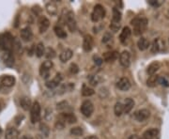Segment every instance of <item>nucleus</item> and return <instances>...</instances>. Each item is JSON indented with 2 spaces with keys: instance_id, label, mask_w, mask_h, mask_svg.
Wrapping results in <instances>:
<instances>
[{
  "instance_id": "nucleus-8",
  "label": "nucleus",
  "mask_w": 169,
  "mask_h": 139,
  "mask_svg": "<svg viewBox=\"0 0 169 139\" xmlns=\"http://www.w3.org/2000/svg\"><path fill=\"white\" fill-rule=\"evenodd\" d=\"M150 116V112L147 109H140L134 113V119L139 122L146 121Z\"/></svg>"
},
{
  "instance_id": "nucleus-40",
  "label": "nucleus",
  "mask_w": 169,
  "mask_h": 139,
  "mask_svg": "<svg viewBox=\"0 0 169 139\" xmlns=\"http://www.w3.org/2000/svg\"><path fill=\"white\" fill-rule=\"evenodd\" d=\"M159 84L164 85V87H168V85H169V82H168V80L165 77L160 76L159 77Z\"/></svg>"
},
{
  "instance_id": "nucleus-31",
  "label": "nucleus",
  "mask_w": 169,
  "mask_h": 139,
  "mask_svg": "<svg viewBox=\"0 0 169 139\" xmlns=\"http://www.w3.org/2000/svg\"><path fill=\"white\" fill-rule=\"evenodd\" d=\"M114 112L115 115L117 117H120L122 114L124 113V105L121 102H117L116 104H115L114 107Z\"/></svg>"
},
{
  "instance_id": "nucleus-21",
  "label": "nucleus",
  "mask_w": 169,
  "mask_h": 139,
  "mask_svg": "<svg viewBox=\"0 0 169 139\" xmlns=\"http://www.w3.org/2000/svg\"><path fill=\"white\" fill-rule=\"evenodd\" d=\"M161 67H162V64L161 62L159 61H153L152 63H150L149 67H147V73L149 75H154L158 71H159L161 69Z\"/></svg>"
},
{
  "instance_id": "nucleus-20",
  "label": "nucleus",
  "mask_w": 169,
  "mask_h": 139,
  "mask_svg": "<svg viewBox=\"0 0 169 139\" xmlns=\"http://www.w3.org/2000/svg\"><path fill=\"white\" fill-rule=\"evenodd\" d=\"M131 35H132V30H131L130 27L125 26V27L122 28V31H121V33L119 35V41H120L121 43H126L127 41L130 39Z\"/></svg>"
},
{
  "instance_id": "nucleus-4",
  "label": "nucleus",
  "mask_w": 169,
  "mask_h": 139,
  "mask_svg": "<svg viewBox=\"0 0 169 139\" xmlns=\"http://www.w3.org/2000/svg\"><path fill=\"white\" fill-rule=\"evenodd\" d=\"M30 119L33 124L41 120V105L38 102H35L32 104V107L30 109Z\"/></svg>"
},
{
  "instance_id": "nucleus-29",
  "label": "nucleus",
  "mask_w": 169,
  "mask_h": 139,
  "mask_svg": "<svg viewBox=\"0 0 169 139\" xmlns=\"http://www.w3.org/2000/svg\"><path fill=\"white\" fill-rule=\"evenodd\" d=\"M159 75H151V76H149V78L147 79V87H156V85L159 84Z\"/></svg>"
},
{
  "instance_id": "nucleus-22",
  "label": "nucleus",
  "mask_w": 169,
  "mask_h": 139,
  "mask_svg": "<svg viewBox=\"0 0 169 139\" xmlns=\"http://www.w3.org/2000/svg\"><path fill=\"white\" fill-rule=\"evenodd\" d=\"M5 139H19V132L13 127L9 128L6 131Z\"/></svg>"
},
{
  "instance_id": "nucleus-11",
  "label": "nucleus",
  "mask_w": 169,
  "mask_h": 139,
  "mask_svg": "<svg viewBox=\"0 0 169 139\" xmlns=\"http://www.w3.org/2000/svg\"><path fill=\"white\" fill-rule=\"evenodd\" d=\"M2 60L6 66L12 67L14 64V56L12 51H5L2 54Z\"/></svg>"
},
{
  "instance_id": "nucleus-3",
  "label": "nucleus",
  "mask_w": 169,
  "mask_h": 139,
  "mask_svg": "<svg viewBox=\"0 0 169 139\" xmlns=\"http://www.w3.org/2000/svg\"><path fill=\"white\" fill-rule=\"evenodd\" d=\"M104 16H105V9H104L100 4L96 5L94 7V9H93L92 13H91L92 22L98 23L104 18Z\"/></svg>"
},
{
  "instance_id": "nucleus-39",
  "label": "nucleus",
  "mask_w": 169,
  "mask_h": 139,
  "mask_svg": "<svg viewBox=\"0 0 169 139\" xmlns=\"http://www.w3.org/2000/svg\"><path fill=\"white\" fill-rule=\"evenodd\" d=\"M70 71H71V73L76 74V73H78V72H79V67H78L75 63H71V66H70Z\"/></svg>"
},
{
  "instance_id": "nucleus-18",
  "label": "nucleus",
  "mask_w": 169,
  "mask_h": 139,
  "mask_svg": "<svg viewBox=\"0 0 169 139\" xmlns=\"http://www.w3.org/2000/svg\"><path fill=\"white\" fill-rule=\"evenodd\" d=\"M21 38L24 41H30L33 38V32H32L31 28L29 26L24 27L20 32Z\"/></svg>"
},
{
  "instance_id": "nucleus-47",
  "label": "nucleus",
  "mask_w": 169,
  "mask_h": 139,
  "mask_svg": "<svg viewBox=\"0 0 169 139\" xmlns=\"http://www.w3.org/2000/svg\"><path fill=\"white\" fill-rule=\"evenodd\" d=\"M85 139H99L97 136H94V135H91V136H88L87 138H85Z\"/></svg>"
},
{
  "instance_id": "nucleus-10",
  "label": "nucleus",
  "mask_w": 169,
  "mask_h": 139,
  "mask_svg": "<svg viewBox=\"0 0 169 139\" xmlns=\"http://www.w3.org/2000/svg\"><path fill=\"white\" fill-rule=\"evenodd\" d=\"M15 78L12 75H3L0 78V84L5 87H12L15 85Z\"/></svg>"
},
{
  "instance_id": "nucleus-15",
  "label": "nucleus",
  "mask_w": 169,
  "mask_h": 139,
  "mask_svg": "<svg viewBox=\"0 0 169 139\" xmlns=\"http://www.w3.org/2000/svg\"><path fill=\"white\" fill-rule=\"evenodd\" d=\"M38 24H39V33H44V32H46L48 28H49V26H50L49 20L46 18V17H44V16L39 17V21H38Z\"/></svg>"
},
{
  "instance_id": "nucleus-27",
  "label": "nucleus",
  "mask_w": 169,
  "mask_h": 139,
  "mask_svg": "<svg viewBox=\"0 0 169 139\" xmlns=\"http://www.w3.org/2000/svg\"><path fill=\"white\" fill-rule=\"evenodd\" d=\"M123 105H124V113H126V114L130 113L131 110L134 108V100L131 99V98L125 99V101L123 102Z\"/></svg>"
},
{
  "instance_id": "nucleus-37",
  "label": "nucleus",
  "mask_w": 169,
  "mask_h": 139,
  "mask_svg": "<svg viewBox=\"0 0 169 139\" xmlns=\"http://www.w3.org/2000/svg\"><path fill=\"white\" fill-rule=\"evenodd\" d=\"M84 131L81 127H74L73 129H71V134L73 135H76V136H79V135H82Z\"/></svg>"
},
{
  "instance_id": "nucleus-14",
  "label": "nucleus",
  "mask_w": 169,
  "mask_h": 139,
  "mask_svg": "<svg viewBox=\"0 0 169 139\" xmlns=\"http://www.w3.org/2000/svg\"><path fill=\"white\" fill-rule=\"evenodd\" d=\"M59 120L62 121L63 123H69V124H73L75 123L77 121L76 117H75L73 114L71 113H63L61 114L59 117Z\"/></svg>"
},
{
  "instance_id": "nucleus-9",
  "label": "nucleus",
  "mask_w": 169,
  "mask_h": 139,
  "mask_svg": "<svg viewBox=\"0 0 169 139\" xmlns=\"http://www.w3.org/2000/svg\"><path fill=\"white\" fill-rule=\"evenodd\" d=\"M119 63L122 67L128 68L131 64V54L128 51H123L119 55Z\"/></svg>"
},
{
  "instance_id": "nucleus-48",
  "label": "nucleus",
  "mask_w": 169,
  "mask_h": 139,
  "mask_svg": "<svg viewBox=\"0 0 169 139\" xmlns=\"http://www.w3.org/2000/svg\"><path fill=\"white\" fill-rule=\"evenodd\" d=\"M22 139H32V137L29 136V135H24V136L22 137Z\"/></svg>"
},
{
  "instance_id": "nucleus-23",
  "label": "nucleus",
  "mask_w": 169,
  "mask_h": 139,
  "mask_svg": "<svg viewBox=\"0 0 169 139\" xmlns=\"http://www.w3.org/2000/svg\"><path fill=\"white\" fill-rule=\"evenodd\" d=\"M73 51H71V49H66V50H64V51L61 52V54L59 55V59H60V61L61 62H63V63H65L67 61H69V60L73 58Z\"/></svg>"
},
{
  "instance_id": "nucleus-13",
  "label": "nucleus",
  "mask_w": 169,
  "mask_h": 139,
  "mask_svg": "<svg viewBox=\"0 0 169 139\" xmlns=\"http://www.w3.org/2000/svg\"><path fill=\"white\" fill-rule=\"evenodd\" d=\"M117 87L121 91H128L131 88V82L127 77H122L118 80Z\"/></svg>"
},
{
  "instance_id": "nucleus-38",
  "label": "nucleus",
  "mask_w": 169,
  "mask_h": 139,
  "mask_svg": "<svg viewBox=\"0 0 169 139\" xmlns=\"http://www.w3.org/2000/svg\"><path fill=\"white\" fill-rule=\"evenodd\" d=\"M120 23H113L111 22V24H110V29L112 30L113 32H117L119 30L120 28Z\"/></svg>"
},
{
  "instance_id": "nucleus-1",
  "label": "nucleus",
  "mask_w": 169,
  "mask_h": 139,
  "mask_svg": "<svg viewBox=\"0 0 169 139\" xmlns=\"http://www.w3.org/2000/svg\"><path fill=\"white\" fill-rule=\"evenodd\" d=\"M132 26H134V33L136 36L143 34L147 30L149 21L145 17H135L134 19L132 20Z\"/></svg>"
},
{
  "instance_id": "nucleus-45",
  "label": "nucleus",
  "mask_w": 169,
  "mask_h": 139,
  "mask_svg": "<svg viewBox=\"0 0 169 139\" xmlns=\"http://www.w3.org/2000/svg\"><path fill=\"white\" fill-rule=\"evenodd\" d=\"M94 59H95V63L97 64V65H100V64H102V61H103V59L100 58L99 56H94Z\"/></svg>"
},
{
  "instance_id": "nucleus-17",
  "label": "nucleus",
  "mask_w": 169,
  "mask_h": 139,
  "mask_svg": "<svg viewBox=\"0 0 169 139\" xmlns=\"http://www.w3.org/2000/svg\"><path fill=\"white\" fill-rule=\"evenodd\" d=\"M160 132L158 129L155 128H151V129L147 130L145 133L143 134V139H158L159 137Z\"/></svg>"
},
{
  "instance_id": "nucleus-34",
  "label": "nucleus",
  "mask_w": 169,
  "mask_h": 139,
  "mask_svg": "<svg viewBox=\"0 0 169 139\" xmlns=\"http://www.w3.org/2000/svg\"><path fill=\"white\" fill-rule=\"evenodd\" d=\"M95 93V91L92 90V88L87 87V85H83V90H82V95L85 96V97H89V96H92Z\"/></svg>"
},
{
  "instance_id": "nucleus-32",
  "label": "nucleus",
  "mask_w": 169,
  "mask_h": 139,
  "mask_svg": "<svg viewBox=\"0 0 169 139\" xmlns=\"http://www.w3.org/2000/svg\"><path fill=\"white\" fill-rule=\"evenodd\" d=\"M36 56H38V58H41V56H43V55L45 54V47L42 42H39L38 43V45L36 46Z\"/></svg>"
},
{
  "instance_id": "nucleus-33",
  "label": "nucleus",
  "mask_w": 169,
  "mask_h": 139,
  "mask_svg": "<svg viewBox=\"0 0 169 139\" xmlns=\"http://www.w3.org/2000/svg\"><path fill=\"white\" fill-rule=\"evenodd\" d=\"M121 20V12L118 10L117 8L113 9V17H112V22L113 23H120Z\"/></svg>"
},
{
  "instance_id": "nucleus-35",
  "label": "nucleus",
  "mask_w": 169,
  "mask_h": 139,
  "mask_svg": "<svg viewBox=\"0 0 169 139\" xmlns=\"http://www.w3.org/2000/svg\"><path fill=\"white\" fill-rule=\"evenodd\" d=\"M45 56L48 59H53L56 56L55 50H54L53 48H51V47H48L47 49H46V51H45Z\"/></svg>"
},
{
  "instance_id": "nucleus-26",
  "label": "nucleus",
  "mask_w": 169,
  "mask_h": 139,
  "mask_svg": "<svg viewBox=\"0 0 169 139\" xmlns=\"http://www.w3.org/2000/svg\"><path fill=\"white\" fill-rule=\"evenodd\" d=\"M54 31H55V33L56 35L57 38L61 39V40H64V39L67 38V32L65 31V29L60 26H56L55 27H54Z\"/></svg>"
},
{
  "instance_id": "nucleus-44",
  "label": "nucleus",
  "mask_w": 169,
  "mask_h": 139,
  "mask_svg": "<svg viewBox=\"0 0 169 139\" xmlns=\"http://www.w3.org/2000/svg\"><path fill=\"white\" fill-rule=\"evenodd\" d=\"M149 5H151L153 7H156V8L157 7L161 6V4H162V2H158V1H155V0H149Z\"/></svg>"
},
{
  "instance_id": "nucleus-6",
  "label": "nucleus",
  "mask_w": 169,
  "mask_h": 139,
  "mask_svg": "<svg viewBox=\"0 0 169 139\" xmlns=\"http://www.w3.org/2000/svg\"><path fill=\"white\" fill-rule=\"evenodd\" d=\"M80 109L83 115L87 117H89L93 114V112H94V105H93V103L90 101L88 100V101H85L82 103Z\"/></svg>"
},
{
  "instance_id": "nucleus-46",
  "label": "nucleus",
  "mask_w": 169,
  "mask_h": 139,
  "mask_svg": "<svg viewBox=\"0 0 169 139\" xmlns=\"http://www.w3.org/2000/svg\"><path fill=\"white\" fill-rule=\"evenodd\" d=\"M129 139H143V138H141V137H139L138 136V135H131V136H130V138H129Z\"/></svg>"
},
{
  "instance_id": "nucleus-30",
  "label": "nucleus",
  "mask_w": 169,
  "mask_h": 139,
  "mask_svg": "<svg viewBox=\"0 0 169 139\" xmlns=\"http://www.w3.org/2000/svg\"><path fill=\"white\" fill-rule=\"evenodd\" d=\"M149 41L147 40L146 38H141L139 39V41H137V46L139 50H141V51H145L147 48H149Z\"/></svg>"
},
{
  "instance_id": "nucleus-24",
  "label": "nucleus",
  "mask_w": 169,
  "mask_h": 139,
  "mask_svg": "<svg viewBox=\"0 0 169 139\" xmlns=\"http://www.w3.org/2000/svg\"><path fill=\"white\" fill-rule=\"evenodd\" d=\"M117 58H118L117 52H107V53H104L102 56V59L105 62H113Z\"/></svg>"
},
{
  "instance_id": "nucleus-19",
  "label": "nucleus",
  "mask_w": 169,
  "mask_h": 139,
  "mask_svg": "<svg viewBox=\"0 0 169 139\" xmlns=\"http://www.w3.org/2000/svg\"><path fill=\"white\" fill-rule=\"evenodd\" d=\"M164 48V42L162 41V40L160 39H155L153 41L151 45H150V51L153 54H156L158 52H161L162 50Z\"/></svg>"
},
{
  "instance_id": "nucleus-28",
  "label": "nucleus",
  "mask_w": 169,
  "mask_h": 139,
  "mask_svg": "<svg viewBox=\"0 0 169 139\" xmlns=\"http://www.w3.org/2000/svg\"><path fill=\"white\" fill-rule=\"evenodd\" d=\"M20 104H21V107H22L24 110H26V111L31 109V107H32L31 100L28 98V97H23V98H21V100H20Z\"/></svg>"
},
{
  "instance_id": "nucleus-25",
  "label": "nucleus",
  "mask_w": 169,
  "mask_h": 139,
  "mask_svg": "<svg viewBox=\"0 0 169 139\" xmlns=\"http://www.w3.org/2000/svg\"><path fill=\"white\" fill-rule=\"evenodd\" d=\"M46 12H48V14H50L51 16H56L57 15V12H58V10H57V6L55 4V3H47L46 4Z\"/></svg>"
},
{
  "instance_id": "nucleus-16",
  "label": "nucleus",
  "mask_w": 169,
  "mask_h": 139,
  "mask_svg": "<svg viewBox=\"0 0 169 139\" xmlns=\"http://www.w3.org/2000/svg\"><path fill=\"white\" fill-rule=\"evenodd\" d=\"M93 45H94L93 38L90 35H86L84 37V41H83V49L86 52H90L93 48Z\"/></svg>"
},
{
  "instance_id": "nucleus-36",
  "label": "nucleus",
  "mask_w": 169,
  "mask_h": 139,
  "mask_svg": "<svg viewBox=\"0 0 169 139\" xmlns=\"http://www.w3.org/2000/svg\"><path fill=\"white\" fill-rule=\"evenodd\" d=\"M39 129H41V134L44 135L45 137H47L48 135H49V127L46 125L45 123H41V126H39Z\"/></svg>"
},
{
  "instance_id": "nucleus-41",
  "label": "nucleus",
  "mask_w": 169,
  "mask_h": 139,
  "mask_svg": "<svg viewBox=\"0 0 169 139\" xmlns=\"http://www.w3.org/2000/svg\"><path fill=\"white\" fill-rule=\"evenodd\" d=\"M100 76L98 75H96V76H93L91 79H90V84L92 85H97L99 83H100Z\"/></svg>"
},
{
  "instance_id": "nucleus-12",
  "label": "nucleus",
  "mask_w": 169,
  "mask_h": 139,
  "mask_svg": "<svg viewBox=\"0 0 169 139\" xmlns=\"http://www.w3.org/2000/svg\"><path fill=\"white\" fill-rule=\"evenodd\" d=\"M61 81H62V76H61L60 73H56V75L55 76V78L50 81L46 82L45 85L47 87L49 90H54V88L57 87L60 85Z\"/></svg>"
},
{
  "instance_id": "nucleus-42",
  "label": "nucleus",
  "mask_w": 169,
  "mask_h": 139,
  "mask_svg": "<svg viewBox=\"0 0 169 139\" xmlns=\"http://www.w3.org/2000/svg\"><path fill=\"white\" fill-rule=\"evenodd\" d=\"M111 39H112V35L110 33H105L102 37V42L103 43H107V42L111 41Z\"/></svg>"
},
{
  "instance_id": "nucleus-5",
  "label": "nucleus",
  "mask_w": 169,
  "mask_h": 139,
  "mask_svg": "<svg viewBox=\"0 0 169 139\" xmlns=\"http://www.w3.org/2000/svg\"><path fill=\"white\" fill-rule=\"evenodd\" d=\"M65 23L67 24L68 28L71 32H74L76 30L77 24H76V21H75V17L73 12H68L65 15Z\"/></svg>"
},
{
  "instance_id": "nucleus-43",
  "label": "nucleus",
  "mask_w": 169,
  "mask_h": 139,
  "mask_svg": "<svg viewBox=\"0 0 169 139\" xmlns=\"http://www.w3.org/2000/svg\"><path fill=\"white\" fill-rule=\"evenodd\" d=\"M67 104L68 103L66 102H59L58 104H57V109L59 110H62V109H65L67 107Z\"/></svg>"
},
{
  "instance_id": "nucleus-49",
  "label": "nucleus",
  "mask_w": 169,
  "mask_h": 139,
  "mask_svg": "<svg viewBox=\"0 0 169 139\" xmlns=\"http://www.w3.org/2000/svg\"><path fill=\"white\" fill-rule=\"evenodd\" d=\"M1 134H2V130H1V128H0V136H1Z\"/></svg>"
},
{
  "instance_id": "nucleus-2",
  "label": "nucleus",
  "mask_w": 169,
  "mask_h": 139,
  "mask_svg": "<svg viewBox=\"0 0 169 139\" xmlns=\"http://www.w3.org/2000/svg\"><path fill=\"white\" fill-rule=\"evenodd\" d=\"M14 45L13 38L10 33H3L0 35V49L5 51H12Z\"/></svg>"
},
{
  "instance_id": "nucleus-7",
  "label": "nucleus",
  "mask_w": 169,
  "mask_h": 139,
  "mask_svg": "<svg viewBox=\"0 0 169 139\" xmlns=\"http://www.w3.org/2000/svg\"><path fill=\"white\" fill-rule=\"evenodd\" d=\"M53 66L54 64L51 60H46L39 67V74L43 78H47L49 76V73L53 68Z\"/></svg>"
}]
</instances>
